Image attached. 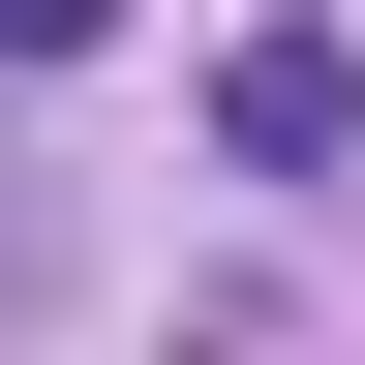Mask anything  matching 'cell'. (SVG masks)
I'll list each match as a JSON object with an SVG mask.
<instances>
[{
  "label": "cell",
  "mask_w": 365,
  "mask_h": 365,
  "mask_svg": "<svg viewBox=\"0 0 365 365\" xmlns=\"http://www.w3.org/2000/svg\"><path fill=\"white\" fill-rule=\"evenodd\" d=\"M335 122H365L335 31H244V61H213V153H244V182H335Z\"/></svg>",
  "instance_id": "obj_1"
}]
</instances>
